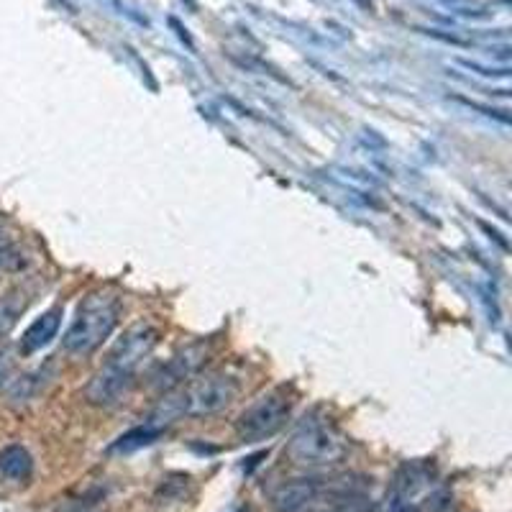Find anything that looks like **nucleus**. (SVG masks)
Masks as SVG:
<instances>
[{
	"mask_svg": "<svg viewBox=\"0 0 512 512\" xmlns=\"http://www.w3.org/2000/svg\"><path fill=\"white\" fill-rule=\"evenodd\" d=\"M241 392L239 379L231 377L226 372H205V374H192L190 379L177 387L167 400L159 405L154 413L152 423L159 428V423H169L175 418H208L221 410H226Z\"/></svg>",
	"mask_w": 512,
	"mask_h": 512,
	"instance_id": "nucleus-1",
	"label": "nucleus"
},
{
	"mask_svg": "<svg viewBox=\"0 0 512 512\" xmlns=\"http://www.w3.org/2000/svg\"><path fill=\"white\" fill-rule=\"evenodd\" d=\"M121 320V300L113 292H90L77 308L70 331L64 333V349L75 356H88L113 336Z\"/></svg>",
	"mask_w": 512,
	"mask_h": 512,
	"instance_id": "nucleus-2",
	"label": "nucleus"
},
{
	"mask_svg": "<svg viewBox=\"0 0 512 512\" xmlns=\"http://www.w3.org/2000/svg\"><path fill=\"white\" fill-rule=\"evenodd\" d=\"M344 438L338 436L336 425L320 413L305 415L297 423L290 441V456L303 466H326L344 456Z\"/></svg>",
	"mask_w": 512,
	"mask_h": 512,
	"instance_id": "nucleus-3",
	"label": "nucleus"
},
{
	"mask_svg": "<svg viewBox=\"0 0 512 512\" xmlns=\"http://www.w3.org/2000/svg\"><path fill=\"white\" fill-rule=\"evenodd\" d=\"M292 400L285 390H272L256 397L236 420V436L244 443H259L277 436L290 418Z\"/></svg>",
	"mask_w": 512,
	"mask_h": 512,
	"instance_id": "nucleus-4",
	"label": "nucleus"
},
{
	"mask_svg": "<svg viewBox=\"0 0 512 512\" xmlns=\"http://www.w3.org/2000/svg\"><path fill=\"white\" fill-rule=\"evenodd\" d=\"M438 505V479L431 466H405L387 500L390 512H431Z\"/></svg>",
	"mask_w": 512,
	"mask_h": 512,
	"instance_id": "nucleus-5",
	"label": "nucleus"
},
{
	"mask_svg": "<svg viewBox=\"0 0 512 512\" xmlns=\"http://www.w3.org/2000/svg\"><path fill=\"white\" fill-rule=\"evenodd\" d=\"M159 344V331L149 323H136V326L128 328L118 344L113 346L111 356H108V367H113L116 372L128 374V377H136L139 369L144 367V361L154 354Z\"/></svg>",
	"mask_w": 512,
	"mask_h": 512,
	"instance_id": "nucleus-6",
	"label": "nucleus"
},
{
	"mask_svg": "<svg viewBox=\"0 0 512 512\" xmlns=\"http://www.w3.org/2000/svg\"><path fill=\"white\" fill-rule=\"evenodd\" d=\"M134 382L136 377H128V374L116 372V369L105 364V367L90 379L88 387H85V397H88L93 405L111 408V405H118V402L126 400L131 387H134Z\"/></svg>",
	"mask_w": 512,
	"mask_h": 512,
	"instance_id": "nucleus-7",
	"label": "nucleus"
},
{
	"mask_svg": "<svg viewBox=\"0 0 512 512\" xmlns=\"http://www.w3.org/2000/svg\"><path fill=\"white\" fill-rule=\"evenodd\" d=\"M320 495L323 487L315 479H295L274 492L272 505L277 512H310L318 507Z\"/></svg>",
	"mask_w": 512,
	"mask_h": 512,
	"instance_id": "nucleus-8",
	"label": "nucleus"
},
{
	"mask_svg": "<svg viewBox=\"0 0 512 512\" xmlns=\"http://www.w3.org/2000/svg\"><path fill=\"white\" fill-rule=\"evenodd\" d=\"M34 477V456L29 454V448L21 443H8L6 448H0V482L6 484H29Z\"/></svg>",
	"mask_w": 512,
	"mask_h": 512,
	"instance_id": "nucleus-9",
	"label": "nucleus"
},
{
	"mask_svg": "<svg viewBox=\"0 0 512 512\" xmlns=\"http://www.w3.org/2000/svg\"><path fill=\"white\" fill-rule=\"evenodd\" d=\"M59 326H62V308H52L44 315H39V318L26 328L24 336H21V354H36V351H41L44 346L52 344L59 333Z\"/></svg>",
	"mask_w": 512,
	"mask_h": 512,
	"instance_id": "nucleus-10",
	"label": "nucleus"
},
{
	"mask_svg": "<svg viewBox=\"0 0 512 512\" xmlns=\"http://www.w3.org/2000/svg\"><path fill=\"white\" fill-rule=\"evenodd\" d=\"M26 303H29V297H26V292L21 287H16V290L6 292V295L0 297V336H6L16 326L21 313L26 310Z\"/></svg>",
	"mask_w": 512,
	"mask_h": 512,
	"instance_id": "nucleus-11",
	"label": "nucleus"
},
{
	"mask_svg": "<svg viewBox=\"0 0 512 512\" xmlns=\"http://www.w3.org/2000/svg\"><path fill=\"white\" fill-rule=\"evenodd\" d=\"M159 433H162V428H154V425L136 428V431H131V433H126V436L118 438V441L113 443V451H134V448L149 446L152 441H157Z\"/></svg>",
	"mask_w": 512,
	"mask_h": 512,
	"instance_id": "nucleus-12",
	"label": "nucleus"
},
{
	"mask_svg": "<svg viewBox=\"0 0 512 512\" xmlns=\"http://www.w3.org/2000/svg\"><path fill=\"white\" fill-rule=\"evenodd\" d=\"M11 374H13V359L8 354V349L0 346V387H6L11 382Z\"/></svg>",
	"mask_w": 512,
	"mask_h": 512,
	"instance_id": "nucleus-13",
	"label": "nucleus"
},
{
	"mask_svg": "<svg viewBox=\"0 0 512 512\" xmlns=\"http://www.w3.org/2000/svg\"><path fill=\"white\" fill-rule=\"evenodd\" d=\"M13 256H11V249H8V246H0V269L6 267L8 262H11Z\"/></svg>",
	"mask_w": 512,
	"mask_h": 512,
	"instance_id": "nucleus-14",
	"label": "nucleus"
},
{
	"mask_svg": "<svg viewBox=\"0 0 512 512\" xmlns=\"http://www.w3.org/2000/svg\"><path fill=\"white\" fill-rule=\"evenodd\" d=\"M336 512H351V510H349V500H346V505L341 507V510H336Z\"/></svg>",
	"mask_w": 512,
	"mask_h": 512,
	"instance_id": "nucleus-15",
	"label": "nucleus"
}]
</instances>
